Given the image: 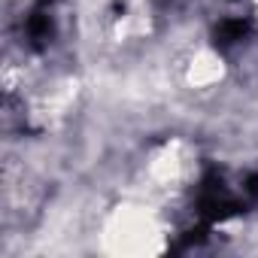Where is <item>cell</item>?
<instances>
[{
    "label": "cell",
    "instance_id": "obj_3",
    "mask_svg": "<svg viewBox=\"0 0 258 258\" xmlns=\"http://www.w3.org/2000/svg\"><path fill=\"white\" fill-rule=\"evenodd\" d=\"M222 79V61L213 55V52H201V55H195V61H191V67H188V82L191 85H213V82H219Z\"/></svg>",
    "mask_w": 258,
    "mask_h": 258
},
{
    "label": "cell",
    "instance_id": "obj_1",
    "mask_svg": "<svg viewBox=\"0 0 258 258\" xmlns=\"http://www.w3.org/2000/svg\"><path fill=\"white\" fill-rule=\"evenodd\" d=\"M103 246L115 255H146L158 249V222L146 207H118L103 231Z\"/></svg>",
    "mask_w": 258,
    "mask_h": 258
},
{
    "label": "cell",
    "instance_id": "obj_2",
    "mask_svg": "<svg viewBox=\"0 0 258 258\" xmlns=\"http://www.w3.org/2000/svg\"><path fill=\"white\" fill-rule=\"evenodd\" d=\"M185 167H188V158H185V149L179 143H167L164 149H158L149 161V179L155 185H173L185 176Z\"/></svg>",
    "mask_w": 258,
    "mask_h": 258
}]
</instances>
